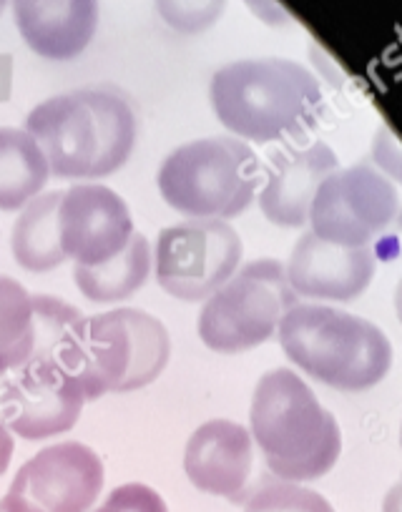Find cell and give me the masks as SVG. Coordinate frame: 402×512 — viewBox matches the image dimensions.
Masks as SVG:
<instances>
[{"mask_svg": "<svg viewBox=\"0 0 402 512\" xmlns=\"http://www.w3.org/2000/svg\"><path fill=\"white\" fill-rule=\"evenodd\" d=\"M397 219V189L370 164L337 169L317 189L310 206L312 234L347 249L372 246Z\"/></svg>", "mask_w": 402, "mask_h": 512, "instance_id": "cell-9", "label": "cell"}, {"mask_svg": "<svg viewBox=\"0 0 402 512\" xmlns=\"http://www.w3.org/2000/svg\"><path fill=\"white\" fill-rule=\"evenodd\" d=\"M81 314L53 297H33L21 282L0 277V374L46 357Z\"/></svg>", "mask_w": 402, "mask_h": 512, "instance_id": "cell-13", "label": "cell"}, {"mask_svg": "<svg viewBox=\"0 0 402 512\" xmlns=\"http://www.w3.org/2000/svg\"><path fill=\"white\" fill-rule=\"evenodd\" d=\"M134 219L116 191L101 184H78L63 194L58 206V241L76 267L111 262L134 236Z\"/></svg>", "mask_w": 402, "mask_h": 512, "instance_id": "cell-12", "label": "cell"}, {"mask_svg": "<svg viewBox=\"0 0 402 512\" xmlns=\"http://www.w3.org/2000/svg\"><path fill=\"white\" fill-rule=\"evenodd\" d=\"M252 465V435L232 420L204 422L186 442L184 472L191 485L207 495L244 502Z\"/></svg>", "mask_w": 402, "mask_h": 512, "instance_id": "cell-16", "label": "cell"}, {"mask_svg": "<svg viewBox=\"0 0 402 512\" xmlns=\"http://www.w3.org/2000/svg\"><path fill=\"white\" fill-rule=\"evenodd\" d=\"M161 196L191 219H234L262 184V161L232 136H209L171 151L156 174Z\"/></svg>", "mask_w": 402, "mask_h": 512, "instance_id": "cell-6", "label": "cell"}, {"mask_svg": "<svg viewBox=\"0 0 402 512\" xmlns=\"http://www.w3.org/2000/svg\"><path fill=\"white\" fill-rule=\"evenodd\" d=\"M209 98L239 141L272 144L307 134L325 111L320 81L287 58H247L219 68Z\"/></svg>", "mask_w": 402, "mask_h": 512, "instance_id": "cell-2", "label": "cell"}, {"mask_svg": "<svg viewBox=\"0 0 402 512\" xmlns=\"http://www.w3.org/2000/svg\"><path fill=\"white\" fill-rule=\"evenodd\" d=\"M292 307H297V294L289 287L284 264L277 259H254L204 302L196 332L212 352H249L272 339Z\"/></svg>", "mask_w": 402, "mask_h": 512, "instance_id": "cell-7", "label": "cell"}, {"mask_svg": "<svg viewBox=\"0 0 402 512\" xmlns=\"http://www.w3.org/2000/svg\"><path fill=\"white\" fill-rule=\"evenodd\" d=\"M171 339L164 322L139 309H111L78 317L51 357L71 374L86 400L106 392L149 387L169 364Z\"/></svg>", "mask_w": 402, "mask_h": 512, "instance_id": "cell-3", "label": "cell"}, {"mask_svg": "<svg viewBox=\"0 0 402 512\" xmlns=\"http://www.w3.org/2000/svg\"><path fill=\"white\" fill-rule=\"evenodd\" d=\"M249 427L269 472L282 482L320 480L342 455L335 415L287 367L272 369L257 382Z\"/></svg>", "mask_w": 402, "mask_h": 512, "instance_id": "cell-4", "label": "cell"}, {"mask_svg": "<svg viewBox=\"0 0 402 512\" xmlns=\"http://www.w3.org/2000/svg\"><path fill=\"white\" fill-rule=\"evenodd\" d=\"M337 169L340 161L325 141L287 146L269 156V164L262 166V176L267 179L259 194L264 219L282 229H302L310 219L317 189Z\"/></svg>", "mask_w": 402, "mask_h": 512, "instance_id": "cell-14", "label": "cell"}, {"mask_svg": "<svg viewBox=\"0 0 402 512\" xmlns=\"http://www.w3.org/2000/svg\"><path fill=\"white\" fill-rule=\"evenodd\" d=\"M0 512H36V510H33V507H28L26 502L6 495V497H0Z\"/></svg>", "mask_w": 402, "mask_h": 512, "instance_id": "cell-26", "label": "cell"}, {"mask_svg": "<svg viewBox=\"0 0 402 512\" xmlns=\"http://www.w3.org/2000/svg\"><path fill=\"white\" fill-rule=\"evenodd\" d=\"M46 156L23 128H0V209H23L46 186Z\"/></svg>", "mask_w": 402, "mask_h": 512, "instance_id": "cell-19", "label": "cell"}, {"mask_svg": "<svg viewBox=\"0 0 402 512\" xmlns=\"http://www.w3.org/2000/svg\"><path fill=\"white\" fill-rule=\"evenodd\" d=\"M13 435L11 430H8L6 425H3V420H0V477L6 475L8 465H11L13 460Z\"/></svg>", "mask_w": 402, "mask_h": 512, "instance_id": "cell-24", "label": "cell"}, {"mask_svg": "<svg viewBox=\"0 0 402 512\" xmlns=\"http://www.w3.org/2000/svg\"><path fill=\"white\" fill-rule=\"evenodd\" d=\"M375 264L372 246L347 249V246L327 244L307 231L299 236L284 272L297 297L350 302L367 292L375 277Z\"/></svg>", "mask_w": 402, "mask_h": 512, "instance_id": "cell-15", "label": "cell"}, {"mask_svg": "<svg viewBox=\"0 0 402 512\" xmlns=\"http://www.w3.org/2000/svg\"><path fill=\"white\" fill-rule=\"evenodd\" d=\"M244 512H335L332 502L310 487L294 482H269L244 502Z\"/></svg>", "mask_w": 402, "mask_h": 512, "instance_id": "cell-21", "label": "cell"}, {"mask_svg": "<svg viewBox=\"0 0 402 512\" xmlns=\"http://www.w3.org/2000/svg\"><path fill=\"white\" fill-rule=\"evenodd\" d=\"M294 367L340 392H365L390 372L392 347L377 324L322 304H297L277 327Z\"/></svg>", "mask_w": 402, "mask_h": 512, "instance_id": "cell-5", "label": "cell"}, {"mask_svg": "<svg viewBox=\"0 0 402 512\" xmlns=\"http://www.w3.org/2000/svg\"><path fill=\"white\" fill-rule=\"evenodd\" d=\"M11 63V56H0V101H8V98H11Z\"/></svg>", "mask_w": 402, "mask_h": 512, "instance_id": "cell-25", "label": "cell"}, {"mask_svg": "<svg viewBox=\"0 0 402 512\" xmlns=\"http://www.w3.org/2000/svg\"><path fill=\"white\" fill-rule=\"evenodd\" d=\"M0 11H3V3H0Z\"/></svg>", "mask_w": 402, "mask_h": 512, "instance_id": "cell-27", "label": "cell"}, {"mask_svg": "<svg viewBox=\"0 0 402 512\" xmlns=\"http://www.w3.org/2000/svg\"><path fill=\"white\" fill-rule=\"evenodd\" d=\"M28 136L58 179H101L129 161L136 113L116 86H86L38 103L26 118Z\"/></svg>", "mask_w": 402, "mask_h": 512, "instance_id": "cell-1", "label": "cell"}, {"mask_svg": "<svg viewBox=\"0 0 402 512\" xmlns=\"http://www.w3.org/2000/svg\"><path fill=\"white\" fill-rule=\"evenodd\" d=\"M81 387L51 357H33L0 390V420L23 440L68 432L83 410Z\"/></svg>", "mask_w": 402, "mask_h": 512, "instance_id": "cell-10", "label": "cell"}, {"mask_svg": "<svg viewBox=\"0 0 402 512\" xmlns=\"http://www.w3.org/2000/svg\"><path fill=\"white\" fill-rule=\"evenodd\" d=\"M13 16L23 41L33 53L51 61H68L83 53L98 26V3H13Z\"/></svg>", "mask_w": 402, "mask_h": 512, "instance_id": "cell-17", "label": "cell"}, {"mask_svg": "<svg viewBox=\"0 0 402 512\" xmlns=\"http://www.w3.org/2000/svg\"><path fill=\"white\" fill-rule=\"evenodd\" d=\"M63 191L36 196L23 206L16 226H13L11 246L16 262L26 272H53L66 262V254L58 241V206Z\"/></svg>", "mask_w": 402, "mask_h": 512, "instance_id": "cell-18", "label": "cell"}, {"mask_svg": "<svg viewBox=\"0 0 402 512\" xmlns=\"http://www.w3.org/2000/svg\"><path fill=\"white\" fill-rule=\"evenodd\" d=\"M242 262V239L227 221L194 219L164 229L156 239V282L181 302L209 299Z\"/></svg>", "mask_w": 402, "mask_h": 512, "instance_id": "cell-8", "label": "cell"}, {"mask_svg": "<svg viewBox=\"0 0 402 512\" xmlns=\"http://www.w3.org/2000/svg\"><path fill=\"white\" fill-rule=\"evenodd\" d=\"M151 269L149 241L141 234L131 236L126 249L101 267H73L78 292L96 304H116L134 297L144 287Z\"/></svg>", "mask_w": 402, "mask_h": 512, "instance_id": "cell-20", "label": "cell"}, {"mask_svg": "<svg viewBox=\"0 0 402 512\" xmlns=\"http://www.w3.org/2000/svg\"><path fill=\"white\" fill-rule=\"evenodd\" d=\"M93 512H169L164 497L149 485L141 482H129L121 485L106 497V502Z\"/></svg>", "mask_w": 402, "mask_h": 512, "instance_id": "cell-22", "label": "cell"}, {"mask_svg": "<svg viewBox=\"0 0 402 512\" xmlns=\"http://www.w3.org/2000/svg\"><path fill=\"white\" fill-rule=\"evenodd\" d=\"M104 462L81 442L43 447L13 477L8 495L36 512H88L104 490Z\"/></svg>", "mask_w": 402, "mask_h": 512, "instance_id": "cell-11", "label": "cell"}, {"mask_svg": "<svg viewBox=\"0 0 402 512\" xmlns=\"http://www.w3.org/2000/svg\"><path fill=\"white\" fill-rule=\"evenodd\" d=\"M222 3H159V13L176 28V31L194 33L209 28V23L222 16Z\"/></svg>", "mask_w": 402, "mask_h": 512, "instance_id": "cell-23", "label": "cell"}]
</instances>
